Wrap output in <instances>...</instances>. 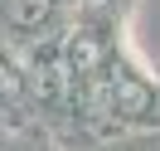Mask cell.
<instances>
[{
    "label": "cell",
    "mask_w": 160,
    "mask_h": 151,
    "mask_svg": "<svg viewBox=\"0 0 160 151\" xmlns=\"http://www.w3.org/2000/svg\"><path fill=\"white\" fill-rule=\"evenodd\" d=\"M112 102H117V112H126V117H141V112H150V88L141 78H117V88H112Z\"/></svg>",
    "instance_id": "cell-1"
},
{
    "label": "cell",
    "mask_w": 160,
    "mask_h": 151,
    "mask_svg": "<svg viewBox=\"0 0 160 151\" xmlns=\"http://www.w3.org/2000/svg\"><path fill=\"white\" fill-rule=\"evenodd\" d=\"M68 59H73V68H78V73H92V68H97V59H102V49H97V39L78 34L73 49H68Z\"/></svg>",
    "instance_id": "cell-2"
},
{
    "label": "cell",
    "mask_w": 160,
    "mask_h": 151,
    "mask_svg": "<svg viewBox=\"0 0 160 151\" xmlns=\"http://www.w3.org/2000/svg\"><path fill=\"white\" fill-rule=\"evenodd\" d=\"M49 15V0H10V20L15 24H39Z\"/></svg>",
    "instance_id": "cell-3"
}]
</instances>
